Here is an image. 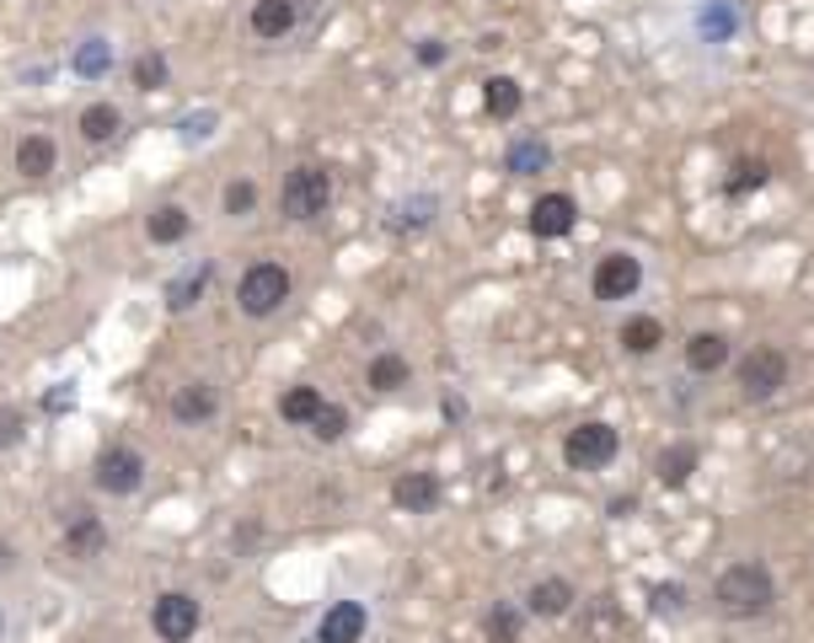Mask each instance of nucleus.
<instances>
[{"label":"nucleus","instance_id":"obj_9","mask_svg":"<svg viewBox=\"0 0 814 643\" xmlns=\"http://www.w3.org/2000/svg\"><path fill=\"white\" fill-rule=\"evenodd\" d=\"M573 220H579V204L568 198V193H542L536 204H531V231L542 236V242H558L573 231Z\"/></svg>","mask_w":814,"mask_h":643},{"label":"nucleus","instance_id":"obj_17","mask_svg":"<svg viewBox=\"0 0 814 643\" xmlns=\"http://www.w3.org/2000/svg\"><path fill=\"white\" fill-rule=\"evenodd\" d=\"M531 611L536 617H563V611H573V584L568 579H542V584H531Z\"/></svg>","mask_w":814,"mask_h":643},{"label":"nucleus","instance_id":"obj_12","mask_svg":"<svg viewBox=\"0 0 814 643\" xmlns=\"http://www.w3.org/2000/svg\"><path fill=\"white\" fill-rule=\"evenodd\" d=\"M729 338L724 332H691L687 338V371H696V376H713V371H724L729 365Z\"/></svg>","mask_w":814,"mask_h":643},{"label":"nucleus","instance_id":"obj_15","mask_svg":"<svg viewBox=\"0 0 814 643\" xmlns=\"http://www.w3.org/2000/svg\"><path fill=\"white\" fill-rule=\"evenodd\" d=\"M295 27V0H257L252 5V33L257 38H284Z\"/></svg>","mask_w":814,"mask_h":643},{"label":"nucleus","instance_id":"obj_28","mask_svg":"<svg viewBox=\"0 0 814 643\" xmlns=\"http://www.w3.org/2000/svg\"><path fill=\"white\" fill-rule=\"evenodd\" d=\"M766 183V161H755V156H745V161H734L729 167V193H751Z\"/></svg>","mask_w":814,"mask_h":643},{"label":"nucleus","instance_id":"obj_2","mask_svg":"<svg viewBox=\"0 0 814 643\" xmlns=\"http://www.w3.org/2000/svg\"><path fill=\"white\" fill-rule=\"evenodd\" d=\"M236 301H242L247 317H274L290 301V274L279 263H252L242 274V284H236Z\"/></svg>","mask_w":814,"mask_h":643},{"label":"nucleus","instance_id":"obj_32","mask_svg":"<svg viewBox=\"0 0 814 643\" xmlns=\"http://www.w3.org/2000/svg\"><path fill=\"white\" fill-rule=\"evenodd\" d=\"M22 429H27V413H22V408H0V450L16 446Z\"/></svg>","mask_w":814,"mask_h":643},{"label":"nucleus","instance_id":"obj_8","mask_svg":"<svg viewBox=\"0 0 814 643\" xmlns=\"http://www.w3.org/2000/svg\"><path fill=\"white\" fill-rule=\"evenodd\" d=\"M139 483H145V461H139L134 450L113 446L97 456V488H102V494H134Z\"/></svg>","mask_w":814,"mask_h":643},{"label":"nucleus","instance_id":"obj_30","mask_svg":"<svg viewBox=\"0 0 814 643\" xmlns=\"http://www.w3.org/2000/svg\"><path fill=\"white\" fill-rule=\"evenodd\" d=\"M134 86H139V92L167 86V60H161V54H139V60H134Z\"/></svg>","mask_w":814,"mask_h":643},{"label":"nucleus","instance_id":"obj_7","mask_svg":"<svg viewBox=\"0 0 814 643\" xmlns=\"http://www.w3.org/2000/svg\"><path fill=\"white\" fill-rule=\"evenodd\" d=\"M150 628H156V639L189 643L193 633H198V600H193V595H183V590L161 595V600H156V611H150Z\"/></svg>","mask_w":814,"mask_h":643},{"label":"nucleus","instance_id":"obj_31","mask_svg":"<svg viewBox=\"0 0 814 643\" xmlns=\"http://www.w3.org/2000/svg\"><path fill=\"white\" fill-rule=\"evenodd\" d=\"M312 429H316V440H343V435H349V413L321 402V413L312 418Z\"/></svg>","mask_w":814,"mask_h":643},{"label":"nucleus","instance_id":"obj_11","mask_svg":"<svg viewBox=\"0 0 814 643\" xmlns=\"http://www.w3.org/2000/svg\"><path fill=\"white\" fill-rule=\"evenodd\" d=\"M391 505L408 514H424L439 505V477L435 472H402L397 483H391Z\"/></svg>","mask_w":814,"mask_h":643},{"label":"nucleus","instance_id":"obj_3","mask_svg":"<svg viewBox=\"0 0 814 643\" xmlns=\"http://www.w3.org/2000/svg\"><path fill=\"white\" fill-rule=\"evenodd\" d=\"M622 450V435L611 429V424H600V418H590V424H579V429H568L563 440V461L573 472H600L611 456Z\"/></svg>","mask_w":814,"mask_h":643},{"label":"nucleus","instance_id":"obj_26","mask_svg":"<svg viewBox=\"0 0 814 643\" xmlns=\"http://www.w3.org/2000/svg\"><path fill=\"white\" fill-rule=\"evenodd\" d=\"M370 386H376V391L408 386V360H402V354H376V360H370Z\"/></svg>","mask_w":814,"mask_h":643},{"label":"nucleus","instance_id":"obj_25","mask_svg":"<svg viewBox=\"0 0 814 643\" xmlns=\"http://www.w3.org/2000/svg\"><path fill=\"white\" fill-rule=\"evenodd\" d=\"M81 134H86L92 145L113 139V134H119V108H108V102H92V108L81 113Z\"/></svg>","mask_w":814,"mask_h":643},{"label":"nucleus","instance_id":"obj_1","mask_svg":"<svg viewBox=\"0 0 814 643\" xmlns=\"http://www.w3.org/2000/svg\"><path fill=\"white\" fill-rule=\"evenodd\" d=\"M713 600H718L724 617H761L777 600L772 569L766 563H734V569H724L718 584H713Z\"/></svg>","mask_w":814,"mask_h":643},{"label":"nucleus","instance_id":"obj_21","mask_svg":"<svg viewBox=\"0 0 814 643\" xmlns=\"http://www.w3.org/2000/svg\"><path fill=\"white\" fill-rule=\"evenodd\" d=\"M204 284H209V263H193L189 274H178V279L167 284V306H172V312H189L193 301L204 295Z\"/></svg>","mask_w":814,"mask_h":643},{"label":"nucleus","instance_id":"obj_35","mask_svg":"<svg viewBox=\"0 0 814 643\" xmlns=\"http://www.w3.org/2000/svg\"><path fill=\"white\" fill-rule=\"evenodd\" d=\"M654 606H659V611H676V606H681V590H676V584L654 590Z\"/></svg>","mask_w":814,"mask_h":643},{"label":"nucleus","instance_id":"obj_33","mask_svg":"<svg viewBox=\"0 0 814 643\" xmlns=\"http://www.w3.org/2000/svg\"><path fill=\"white\" fill-rule=\"evenodd\" d=\"M252 204H257V189H252V183H231V189H226V215H252Z\"/></svg>","mask_w":814,"mask_h":643},{"label":"nucleus","instance_id":"obj_36","mask_svg":"<svg viewBox=\"0 0 814 643\" xmlns=\"http://www.w3.org/2000/svg\"><path fill=\"white\" fill-rule=\"evenodd\" d=\"M418 60H424V64H439V60H445V44H439V38H429V44L418 49Z\"/></svg>","mask_w":814,"mask_h":643},{"label":"nucleus","instance_id":"obj_14","mask_svg":"<svg viewBox=\"0 0 814 643\" xmlns=\"http://www.w3.org/2000/svg\"><path fill=\"white\" fill-rule=\"evenodd\" d=\"M102 547H108V531L81 510L75 520H70V531H64V558H97Z\"/></svg>","mask_w":814,"mask_h":643},{"label":"nucleus","instance_id":"obj_27","mask_svg":"<svg viewBox=\"0 0 814 643\" xmlns=\"http://www.w3.org/2000/svg\"><path fill=\"white\" fill-rule=\"evenodd\" d=\"M547 167V145H536V139H525V145H514L509 150V172H520V178H531V172H542Z\"/></svg>","mask_w":814,"mask_h":643},{"label":"nucleus","instance_id":"obj_34","mask_svg":"<svg viewBox=\"0 0 814 643\" xmlns=\"http://www.w3.org/2000/svg\"><path fill=\"white\" fill-rule=\"evenodd\" d=\"M44 408H49V413H70V408H75V391H70V386H54V391L44 397Z\"/></svg>","mask_w":814,"mask_h":643},{"label":"nucleus","instance_id":"obj_10","mask_svg":"<svg viewBox=\"0 0 814 643\" xmlns=\"http://www.w3.org/2000/svg\"><path fill=\"white\" fill-rule=\"evenodd\" d=\"M365 606L360 600H338V606H327V617H321V628H316V643H360L365 639Z\"/></svg>","mask_w":814,"mask_h":643},{"label":"nucleus","instance_id":"obj_13","mask_svg":"<svg viewBox=\"0 0 814 643\" xmlns=\"http://www.w3.org/2000/svg\"><path fill=\"white\" fill-rule=\"evenodd\" d=\"M215 408H220V397H215V386H204V381L183 386L172 397V418L178 424H204V418H215Z\"/></svg>","mask_w":814,"mask_h":643},{"label":"nucleus","instance_id":"obj_16","mask_svg":"<svg viewBox=\"0 0 814 643\" xmlns=\"http://www.w3.org/2000/svg\"><path fill=\"white\" fill-rule=\"evenodd\" d=\"M16 172L22 178H49L54 172V139L49 134H27L16 145Z\"/></svg>","mask_w":814,"mask_h":643},{"label":"nucleus","instance_id":"obj_4","mask_svg":"<svg viewBox=\"0 0 814 643\" xmlns=\"http://www.w3.org/2000/svg\"><path fill=\"white\" fill-rule=\"evenodd\" d=\"M327 198H332V178L321 167H295L284 178V189H279V209L290 220H316L327 209Z\"/></svg>","mask_w":814,"mask_h":643},{"label":"nucleus","instance_id":"obj_5","mask_svg":"<svg viewBox=\"0 0 814 643\" xmlns=\"http://www.w3.org/2000/svg\"><path fill=\"white\" fill-rule=\"evenodd\" d=\"M782 386H788V360H782V349H751V354L740 360V391H745L751 402L777 397Z\"/></svg>","mask_w":814,"mask_h":643},{"label":"nucleus","instance_id":"obj_18","mask_svg":"<svg viewBox=\"0 0 814 643\" xmlns=\"http://www.w3.org/2000/svg\"><path fill=\"white\" fill-rule=\"evenodd\" d=\"M483 102H488L494 119H514L520 102H525V92H520L514 75H488V81H483Z\"/></svg>","mask_w":814,"mask_h":643},{"label":"nucleus","instance_id":"obj_6","mask_svg":"<svg viewBox=\"0 0 814 643\" xmlns=\"http://www.w3.org/2000/svg\"><path fill=\"white\" fill-rule=\"evenodd\" d=\"M637 284H643V263L632 253L600 257V263H595V279H590L595 301H627V295H637Z\"/></svg>","mask_w":814,"mask_h":643},{"label":"nucleus","instance_id":"obj_23","mask_svg":"<svg viewBox=\"0 0 814 643\" xmlns=\"http://www.w3.org/2000/svg\"><path fill=\"white\" fill-rule=\"evenodd\" d=\"M75 75H86V81H97V75H108L113 70V44H102V38H86L81 49H75Z\"/></svg>","mask_w":814,"mask_h":643},{"label":"nucleus","instance_id":"obj_20","mask_svg":"<svg viewBox=\"0 0 814 643\" xmlns=\"http://www.w3.org/2000/svg\"><path fill=\"white\" fill-rule=\"evenodd\" d=\"M665 343V322L659 317H627L622 322V349L627 354H654Z\"/></svg>","mask_w":814,"mask_h":643},{"label":"nucleus","instance_id":"obj_29","mask_svg":"<svg viewBox=\"0 0 814 643\" xmlns=\"http://www.w3.org/2000/svg\"><path fill=\"white\" fill-rule=\"evenodd\" d=\"M488 639L520 643V611H514V606H494V611H488Z\"/></svg>","mask_w":814,"mask_h":643},{"label":"nucleus","instance_id":"obj_37","mask_svg":"<svg viewBox=\"0 0 814 643\" xmlns=\"http://www.w3.org/2000/svg\"><path fill=\"white\" fill-rule=\"evenodd\" d=\"M183 134H189V139H198V134H209V113H204V119H189V124H183Z\"/></svg>","mask_w":814,"mask_h":643},{"label":"nucleus","instance_id":"obj_38","mask_svg":"<svg viewBox=\"0 0 814 643\" xmlns=\"http://www.w3.org/2000/svg\"><path fill=\"white\" fill-rule=\"evenodd\" d=\"M0 569H11V553H5V547H0Z\"/></svg>","mask_w":814,"mask_h":643},{"label":"nucleus","instance_id":"obj_24","mask_svg":"<svg viewBox=\"0 0 814 643\" xmlns=\"http://www.w3.org/2000/svg\"><path fill=\"white\" fill-rule=\"evenodd\" d=\"M691 472H696V450H691V446L659 450V483H665V488H681Z\"/></svg>","mask_w":814,"mask_h":643},{"label":"nucleus","instance_id":"obj_19","mask_svg":"<svg viewBox=\"0 0 814 643\" xmlns=\"http://www.w3.org/2000/svg\"><path fill=\"white\" fill-rule=\"evenodd\" d=\"M189 209H183V204H161V209H156V215H150V226H145V231H150V242H161V247H172V242H183V236H189Z\"/></svg>","mask_w":814,"mask_h":643},{"label":"nucleus","instance_id":"obj_22","mask_svg":"<svg viewBox=\"0 0 814 643\" xmlns=\"http://www.w3.org/2000/svg\"><path fill=\"white\" fill-rule=\"evenodd\" d=\"M279 413H284L290 424H312L316 413H321V391H316V386H290V391L279 397Z\"/></svg>","mask_w":814,"mask_h":643}]
</instances>
